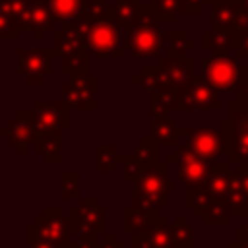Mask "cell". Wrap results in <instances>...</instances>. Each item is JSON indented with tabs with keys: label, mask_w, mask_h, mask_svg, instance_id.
<instances>
[{
	"label": "cell",
	"mask_w": 248,
	"mask_h": 248,
	"mask_svg": "<svg viewBox=\"0 0 248 248\" xmlns=\"http://www.w3.org/2000/svg\"><path fill=\"white\" fill-rule=\"evenodd\" d=\"M85 46L97 58H120L126 48V31L116 17L114 4L108 0H85L76 21Z\"/></svg>",
	"instance_id": "1"
},
{
	"label": "cell",
	"mask_w": 248,
	"mask_h": 248,
	"mask_svg": "<svg viewBox=\"0 0 248 248\" xmlns=\"http://www.w3.org/2000/svg\"><path fill=\"white\" fill-rule=\"evenodd\" d=\"M196 76V60L192 56H161L155 66H141L132 78L143 91H178Z\"/></svg>",
	"instance_id": "2"
},
{
	"label": "cell",
	"mask_w": 248,
	"mask_h": 248,
	"mask_svg": "<svg viewBox=\"0 0 248 248\" xmlns=\"http://www.w3.org/2000/svg\"><path fill=\"white\" fill-rule=\"evenodd\" d=\"M167 163L149 165L143 169L140 178L134 182L132 205L145 211H159L167 207V194L176 188L178 180H170L167 172Z\"/></svg>",
	"instance_id": "3"
},
{
	"label": "cell",
	"mask_w": 248,
	"mask_h": 248,
	"mask_svg": "<svg viewBox=\"0 0 248 248\" xmlns=\"http://www.w3.org/2000/svg\"><path fill=\"white\" fill-rule=\"evenodd\" d=\"M126 48L134 58H155L167 48V33L151 12H145L126 33Z\"/></svg>",
	"instance_id": "4"
},
{
	"label": "cell",
	"mask_w": 248,
	"mask_h": 248,
	"mask_svg": "<svg viewBox=\"0 0 248 248\" xmlns=\"http://www.w3.org/2000/svg\"><path fill=\"white\" fill-rule=\"evenodd\" d=\"M74 229L70 215L66 217L60 207H45L43 215L35 219L33 225L27 227V238H37L46 244H52L54 248H60L68 242H72Z\"/></svg>",
	"instance_id": "5"
},
{
	"label": "cell",
	"mask_w": 248,
	"mask_h": 248,
	"mask_svg": "<svg viewBox=\"0 0 248 248\" xmlns=\"http://www.w3.org/2000/svg\"><path fill=\"white\" fill-rule=\"evenodd\" d=\"M202 76L219 91L231 93L236 91L240 81V64L238 58L231 56L229 50H213L211 56L202 58Z\"/></svg>",
	"instance_id": "6"
},
{
	"label": "cell",
	"mask_w": 248,
	"mask_h": 248,
	"mask_svg": "<svg viewBox=\"0 0 248 248\" xmlns=\"http://www.w3.org/2000/svg\"><path fill=\"white\" fill-rule=\"evenodd\" d=\"M167 165L174 167V176L178 182L184 184V188H192V186H202L205 184L209 172H211V165L207 159H203L202 155H198L186 141L176 145V151L172 155L167 157Z\"/></svg>",
	"instance_id": "7"
},
{
	"label": "cell",
	"mask_w": 248,
	"mask_h": 248,
	"mask_svg": "<svg viewBox=\"0 0 248 248\" xmlns=\"http://www.w3.org/2000/svg\"><path fill=\"white\" fill-rule=\"evenodd\" d=\"M70 221L78 240H99L105 232L107 209L99 205L97 198H79L78 205L70 207Z\"/></svg>",
	"instance_id": "8"
},
{
	"label": "cell",
	"mask_w": 248,
	"mask_h": 248,
	"mask_svg": "<svg viewBox=\"0 0 248 248\" xmlns=\"http://www.w3.org/2000/svg\"><path fill=\"white\" fill-rule=\"evenodd\" d=\"M219 128L229 138V163H248V108L229 103V116L221 118Z\"/></svg>",
	"instance_id": "9"
},
{
	"label": "cell",
	"mask_w": 248,
	"mask_h": 248,
	"mask_svg": "<svg viewBox=\"0 0 248 248\" xmlns=\"http://www.w3.org/2000/svg\"><path fill=\"white\" fill-rule=\"evenodd\" d=\"M180 140L209 163H219L223 155L229 157V138L221 128H180Z\"/></svg>",
	"instance_id": "10"
},
{
	"label": "cell",
	"mask_w": 248,
	"mask_h": 248,
	"mask_svg": "<svg viewBox=\"0 0 248 248\" xmlns=\"http://www.w3.org/2000/svg\"><path fill=\"white\" fill-rule=\"evenodd\" d=\"M217 89L200 74L194 76L186 85L178 89L180 110H221V101L217 97Z\"/></svg>",
	"instance_id": "11"
},
{
	"label": "cell",
	"mask_w": 248,
	"mask_h": 248,
	"mask_svg": "<svg viewBox=\"0 0 248 248\" xmlns=\"http://www.w3.org/2000/svg\"><path fill=\"white\" fill-rule=\"evenodd\" d=\"M62 101L78 110H97V76L81 74L72 76L60 85Z\"/></svg>",
	"instance_id": "12"
},
{
	"label": "cell",
	"mask_w": 248,
	"mask_h": 248,
	"mask_svg": "<svg viewBox=\"0 0 248 248\" xmlns=\"http://www.w3.org/2000/svg\"><path fill=\"white\" fill-rule=\"evenodd\" d=\"M52 56L43 48H17V74L27 83L39 85L52 76Z\"/></svg>",
	"instance_id": "13"
},
{
	"label": "cell",
	"mask_w": 248,
	"mask_h": 248,
	"mask_svg": "<svg viewBox=\"0 0 248 248\" xmlns=\"http://www.w3.org/2000/svg\"><path fill=\"white\" fill-rule=\"evenodd\" d=\"M70 105L60 101H37L33 110V122L37 132H62L68 130L72 124Z\"/></svg>",
	"instance_id": "14"
},
{
	"label": "cell",
	"mask_w": 248,
	"mask_h": 248,
	"mask_svg": "<svg viewBox=\"0 0 248 248\" xmlns=\"http://www.w3.org/2000/svg\"><path fill=\"white\" fill-rule=\"evenodd\" d=\"M0 134L17 149L19 155L27 153V147L37 140V126L33 122V110H17L14 118L0 130Z\"/></svg>",
	"instance_id": "15"
},
{
	"label": "cell",
	"mask_w": 248,
	"mask_h": 248,
	"mask_svg": "<svg viewBox=\"0 0 248 248\" xmlns=\"http://www.w3.org/2000/svg\"><path fill=\"white\" fill-rule=\"evenodd\" d=\"M87 48L83 39H81V33L78 29V23H64V25H58V29L52 31V46L48 48V54L52 58H58L60 62L74 56L76 52Z\"/></svg>",
	"instance_id": "16"
},
{
	"label": "cell",
	"mask_w": 248,
	"mask_h": 248,
	"mask_svg": "<svg viewBox=\"0 0 248 248\" xmlns=\"http://www.w3.org/2000/svg\"><path fill=\"white\" fill-rule=\"evenodd\" d=\"M56 19L48 0H27L25 8V31H33L37 41L46 37V31H54Z\"/></svg>",
	"instance_id": "17"
},
{
	"label": "cell",
	"mask_w": 248,
	"mask_h": 248,
	"mask_svg": "<svg viewBox=\"0 0 248 248\" xmlns=\"http://www.w3.org/2000/svg\"><path fill=\"white\" fill-rule=\"evenodd\" d=\"M132 248H176L169 219L159 215L143 234L132 236Z\"/></svg>",
	"instance_id": "18"
},
{
	"label": "cell",
	"mask_w": 248,
	"mask_h": 248,
	"mask_svg": "<svg viewBox=\"0 0 248 248\" xmlns=\"http://www.w3.org/2000/svg\"><path fill=\"white\" fill-rule=\"evenodd\" d=\"M211 6V29H242V8L238 2L232 0H209Z\"/></svg>",
	"instance_id": "19"
},
{
	"label": "cell",
	"mask_w": 248,
	"mask_h": 248,
	"mask_svg": "<svg viewBox=\"0 0 248 248\" xmlns=\"http://www.w3.org/2000/svg\"><path fill=\"white\" fill-rule=\"evenodd\" d=\"M159 215H161L159 211H145V209L128 205L122 209V231L124 234H130V236L143 234Z\"/></svg>",
	"instance_id": "20"
},
{
	"label": "cell",
	"mask_w": 248,
	"mask_h": 248,
	"mask_svg": "<svg viewBox=\"0 0 248 248\" xmlns=\"http://www.w3.org/2000/svg\"><path fill=\"white\" fill-rule=\"evenodd\" d=\"M35 151L45 163L56 165L62 159V132H39L35 140Z\"/></svg>",
	"instance_id": "21"
},
{
	"label": "cell",
	"mask_w": 248,
	"mask_h": 248,
	"mask_svg": "<svg viewBox=\"0 0 248 248\" xmlns=\"http://www.w3.org/2000/svg\"><path fill=\"white\" fill-rule=\"evenodd\" d=\"M149 132H151V138L159 145H167V147L178 145L180 128H178V124H176L174 118H169V116L157 118V116H153L149 120Z\"/></svg>",
	"instance_id": "22"
},
{
	"label": "cell",
	"mask_w": 248,
	"mask_h": 248,
	"mask_svg": "<svg viewBox=\"0 0 248 248\" xmlns=\"http://www.w3.org/2000/svg\"><path fill=\"white\" fill-rule=\"evenodd\" d=\"M231 170V163H213L211 165V172L205 180V188L215 196V198H227L229 188H231V178H232Z\"/></svg>",
	"instance_id": "23"
},
{
	"label": "cell",
	"mask_w": 248,
	"mask_h": 248,
	"mask_svg": "<svg viewBox=\"0 0 248 248\" xmlns=\"http://www.w3.org/2000/svg\"><path fill=\"white\" fill-rule=\"evenodd\" d=\"M112 4H114V10H116V17H118V21H120V25L124 27L126 33L147 12V2L145 0H114Z\"/></svg>",
	"instance_id": "24"
},
{
	"label": "cell",
	"mask_w": 248,
	"mask_h": 248,
	"mask_svg": "<svg viewBox=\"0 0 248 248\" xmlns=\"http://www.w3.org/2000/svg\"><path fill=\"white\" fill-rule=\"evenodd\" d=\"M149 110H151V116H157V118L169 116L170 110H180L178 91H151Z\"/></svg>",
	"instance_id": "25"
},
{
	"label": "cell",
	"mask_w": 248,
	"mask_h": 248,
	"mask_svg": "<svg viewBox=\"0 0 248 248\" xmlns=\"http://www.w3.org/2000/svg\"><path fill=\"white\" fill-rule=\"evenodd\" d=\"M240 31H231V29H207L202 35L203 41V48H211V50H231L236 48V41H238Z\"/></svg>",
	"instance_id": "26"
},
{
	"label": "cell",
	"mask_w": 248,
	"mask_h": 248,
	"mask_svg": "<svg viewBox=\"0 0 248 248\" xmlns=\"http://www.w3.org/2000/svg\"><path fill=\"white\" fill-rule=\"evenodd\" d=\"M231 205L227 198H213L209 207L202 215V223L205 227H227L231 223Z\"/></svg>",
	"instance_id": "27"
},
{
	"label": "cell",
	"mask_w": 248,
	"mask_h": 248,
	"mask_svg": "<svg viewBox=\"0 0 248 248\" xmlns=\"http://www.w3.org/2000/svg\"><path fill=\"white\" fill-rule=\"evenodd\" d=\"M147 12H151L157 21H176L178 14L186 12V0H145Z\"/></svg>",
	"instance_id": "28"
},
{
	"label": "cell",
	"mask_w": 248,
	"mask_h": 248,
	"mask_svg": "<svg viewBox=\"0 0 248 248\" xmlns=\"http://www.w3.org/2000/svg\"><path fill=\"white\" fill-rule=\"evenodd\" d=\"M48 4H50L56 23L64 25V23H74L79 19L85 0H48Z\"/></svg>",
	"instance_id": "29"
},
{
	"label": "cell",
	"mask_w": 248,
	"mask_h": 248,
	"mask_svg": "<svg viewBox=\"0 0 248 248\" xmlns=\"http://www.w3.org/2000/svg\"><path fill=\"white\" fill-rule=\"evenodd\" d=\"M213 194L205 188V184L202 186H192V188H184V205L194 209V213L198 217L203 215V211L209 207V203L213 202Z\"/></svg>",
	"instance_id": "30"
},
{
	"label": "cell",
	"mask_w": 248,
	"mask_h": 248,
	"mask_svg": "<svg viewBox=\"0 0 248 248\" xmlns=\"http://www.w3.org/2000/svg\"><path fill=\"white\" fill-rule=\"evenodd\" d=\"M89 58H91V50L89 48H83V50L76 52L74 56L62 60L60 62V72L64 76H68V78L87 74L89 72Z\"/></svg>",
	"instance_id": "31"
},
{
	"label": "cell",
	"mask_w": 248,
	"mask_h": 248,
	"mask_svg": "<svg viewBox=\"0 0 248 248\" xmlns=\"http://www.w3.org/2000/svg\"><path fill=\"white\" fill-rule=\"evenodd\" d=\"M167 41H169V46H167V52L169 56H186L188 50L196 48V41L186 37V33L182 29H174V31H169L167 33Z\"/></svg>",
	"instance_id": "32"
},
{
	"label": "cell",
	"mask_w": 248,
	"mask_h": 248,
	"mask_svg": "<svg viewBox=\"0 0 248 248\" xmlns=\"http://www.w3.org/2000/svg\"><path fill=\"white\" fill-rule=\"evenodd\" d=\"M134 157H136L143 167L157 165V163H159V143H157L151 136L141 138L140 143H138L136 149H134Z\"/></svg>",
	"instance_id": "33"
},
{
	"label": "cell",
	"mask_w": 248,
	"mask_h": 248,
	"mask_svg": "<svg viewBox=\"0 0 248 248\" xmlns=\"http://www.w3.org/2000/svg\"><path fill=\"white\" fill-rule=\"evenodd\" d=\"M172 236H174L176 248H196L192 225L186 221L184 215H176L174 217V221H172Z\"/></svg>",
	"instance_id": "34"
},
{
	"label": "cell",
	"mask_w": 248,
	"mask_h": 248,
	"mask_svg": "<svg viewBox=\"0 0 248 248\" xmlns=\"http://www.w3.org/2000/svg\"><path fill=\"white\" fill-rule=\"evenodd\" d=\"M25 8L27 0H0V16L12 19L21 31H25Z\"/></svg>",
	"instance_id": "35"
},
{
	"label": "cell",
	"mask_w": 248,
	"mask_h": 248,
	"mask_svg": "<svg viewBox=\"0 0 248 248\" xmlns=\"http://www.w3.org/2000/svg\"><path fill=\"white\" fill-rule=\"evenodd\" d=\"M118 165V153L114 145H97L95 147V169L97 172H112Z\"/></svg>",
	"instance_id": "36"
},
{
	"label": "cell",
	"mask_w": 248,
	"mask_h": 248,
	"mask_svg": "<svg viewBox=\"0 0 248 248\" xmlns=\"http://www.w3.org/2000/svg\"><path fill=\"white\" fill-rule=\"evenodd\" d=\"M79 172L66 170L60 174V196L66 200H79Z\"/></svg>",
	"instance_id": "37"
},
{
	"label": "cell",
	"mask_w": 248,
	"mask_h": 248,
	"mask_svg": "<svg viewBox=\"0 0 248 248\" xmlns=\"http://www.w3.org/2000/svg\"><path fill=\"white\" fill-rule=\"evenodd\" d=\"M118 163L122 165V178L128 182H136L140 178V174L143 172V165L132 155H118Z\"/></svg>",
	"instance_id": "38"
},
{
	"label": "cell",
	"mask_w": 248,
	"mask_h": 248,
	"mask_svg": "<svg viewBox=\"0 0 248 248\" xmlns=\"http://www.w3.org/2000/svg\"><path fill=\"white\" fill-rule=\"evenodd\" d=\"M19 31H21V29H19L12 19L0 16V39H2V41H16V39L19 37Z\"/></svg>",
	"instance_id": "39"
},
{
	"label": "cell",
	"mask_w": 248,
	"mask_h": 248,
	"mask_svg": "<svg viewBox=\"0 0 248 248\" xmlns=\"http://www.w3.org/2000/svg\"><path fill=\"white\" fill-rule=\"evenodd\" d=\"M236 105H240V107H244V108H248V78H244V76H240V81H238V87H236Z\"/></svg>",
	"instance_id": "40"
},
{
	"label": "cell",
	"mask_w": 248,
	"mask_h": 248,
	"mask_svg": "<svg viewBox=\"0 0 248 248\" xmlns=\"http://www.w3.org/2000/svg\"><path fill=\"white\" fill-rule=\"evenodd\" d=\"M236 58L248 60V29H240V35L236 41Z\"/></svg>",
	"instance_id": "41"
},
{
	"label": "cell",
	"mask_w": 248,
	"mask_h": 248,
	"mask_svg": "<svg viewBox=\"0 0 248 248\" xmlns=\"http://www.w3.org/2000/svg\"><path fill=\"white\" fill-rule=\"evenodd\" d=\"M207 4H209V0H186V12L188 14H202Z\"/></svg>",
	"instance_id": "42"
},
{
	"label": "cell",
	"mask_w": 248,
	"mask_h": 248,
	"mask_svg": "<svg viewBox=\"0 0 248 248\" xmlns=\"http://www.w3.org/2000/svg\"><path fill=\"white\" fill-rule=\"evenodd\" d=\"M101 248H124V244L118 242L112 232H107L105 234V240H101Z\"/></svg>",
	"instance_id": "43"
},
{
	"label": "cell",
	"mask_w": 248,
	"mask_h": 248,
	"mask_svg": "<svg viewBox=\"0 0 248 248\" xmlns=\"http://www.w3.org/2000/svg\"><path fill=\"white\" fill-rule=\"evenodd\" d=\"M76 248H101V240H76Z\"/></svg>",
	"instance_id": "44"
},
{
	"label": "cell",
	"mask_w": 248,
	"mask_h": 248,
	"mask_svg": "<svg viewBox=\"0 0 248 248\" xmlns=\"http://www.w3.org/2000/svg\"><path fill=\"white\" fill-rule=\"evenodd\" d=\"M238 4L242 8V29H248V0H240Z\"/></svg>",
	"instance_id": "45"
},
{
	"label": "cell",
	"mask_w": 248,
	"mask_h": 248,
	"mask_svg": "<svg viewBox=\"0 0 248 248\" xmlns=\"http://www.w3.org/2000/svg\"><path fill=\"white\" fill-rule=\"evenodd\" d=\"M27 242H29V248H54L52 244H46V242L37 240V238H27Z\"/></svg>",
	"instance_id": "46"
},
{
	"label": "cell",
	"mask_w": 248,
	"mask_h": 248,
	"mask_svg": "<svg viewBox=\"0 0 248 248\" xmlns=\"http://www.w3.org/2000/svg\"><path fill=\"white\" fill-rule=\"evenodd\" d=\"M238 240H248V215H246V223L238 225Z\"/></svg>",
	"instance_id": "47"
},
{
	"label": "cell",
	"mask_w": 248,
	"mask_h": 248,
	"mask_svg": "<svg viewBox=\"0 0 248 248\" xmlns=\"http://www.w3.org/2000/svg\"><path fill=\"white\" fill-rule=\"evenodd\" d=\"M229 248H248V240H234V242H231L229 244Z\"/></svg>",
	"instance_id": "48"
},
{
	"label": "cell",
	"mask_w": 248,
	"mask_h": 248,
	"mask_svg": "<svg viewBox=\"0 0 248 248\" xmlns=\"http://www.w3.org/2000/svg\"><path fill=\"white\" fill-rule=\"evenodd\" d=\"M240 76L248 78V60H246V64H244V66H240Z\"/></svg>",
	"instance_id": "49"
},
{
	"label": "cell",
	"mask_w": 248,
	"mask_h": 248,
	"mask_svg": "<svg viewBox=\"0 0 248 248\" xmlns=\"http://www.w3.org/2000/svg\"><path fill=\"white\" fill-rule=\"evenodd\" d=\"M232 2H240V0H232Z\"/></svg>",
	"instance_id": "50"
},
{
	"label": "cell",
	"mask_w": 248,
	"mask_h": 248,
	"mask_svg": "<svg viewBox=\"0 0 248 248\" xmlns=\"http://www.w3.org/2000/svg\"><path fill=\"white\" fill-rule=\"evenodd\" d=\"M74 248H76V242H74Z\"/></svg>",
	"instance_id": "51"
}]
</instances>
